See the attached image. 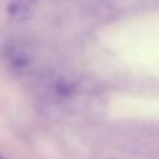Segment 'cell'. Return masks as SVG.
<instances>
[{
    "label": "cell",
    "instance_id": "1",
    "mask_svg": "<svg viewBox=\"0 0 159 159\" xmlns=\"http://www.w3.org/2000/svg\"><path fill=\"white\" fill-rule=\"evenodd\" d=\"M3 57L11 69L21 71L30 67L34 55L27 42L21 39H10L3 46Z\"/></svg>",
    "mask_w": 159,
    "mask_h": 159
},
{
    "label": "cell",
    "instance_id": "2",
    "mask_svg": "<svg viewBox=\"0 0 159 159\" xmlns=\"http://www.w3.org/2000/svg\"><path fill=\"white\" fill-rule=\"evenodd\" d=\"M38 0H10L7 4V16L14 21H25L32 16Z\"/></svg>",
    "mask_w": 159,
    "mask_h": 159
},
{
    "label": "cell",
    "instance_id": "3",
    "mask_svg": "<svg viewBox=\"0 0 159 159\" xmlns=\"http://www.w3.org/2000/svg\"><path fill=\"white\" fill-rule=\"evenodd\" d=\"M0 159H2V157H0Z\"/></svg>",
    "mask_w": 159,
    "mask_h": 159
}]
</instances>
